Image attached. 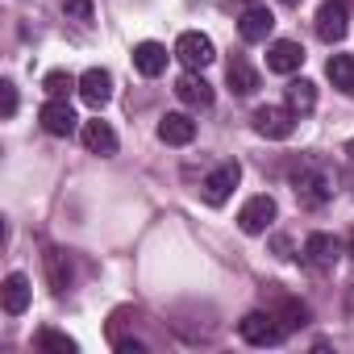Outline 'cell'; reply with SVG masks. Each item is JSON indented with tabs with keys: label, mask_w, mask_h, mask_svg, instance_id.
<instances>
[{
	"label": "cell",
	"mask_w": 354,
	"mask_h": 354,
	"mask_svg": "<svg viewBox=\"0 0 354 354\" xmlns=\"http://www.w3.org/2000/svg\"><path fill=\"white\" fill-rule=\"evenodd\" d=\"M292 192L304 209H321L329 196H333V175L317 162V158H304L296 171H292Z\"/></svg>",
	"instance_id": "1"
},
{
	"label": "cell",
	"mask_w": 354,
	"mask_h": 354,
	"mask_svg": "<svg viewBox=\"0 0 354 354\" xmlns=\"http://www.w3.org/2000/svg\"><path fill=\"white\" fill-rule=\"evenodd\" d=\"M238 333H242V342H250V346H279V342L288 337V329L279 325V317H275L271 308L246 313V317L238 321Z\"/></svg>",
	"instance_id": "2"
},
{
	"label": "cell",
	"mask_w": 354,
	"mask_h": 354,
	"mask_svg": "<svg viewBox=\"0 0 354 354\" xmlns=\"http://www.w3.org/2000/svg\"><path fill=\"white\" fill-rule=\"evenodd\" d=\"M250 121H254V133H263L271 142H283V138L296 133V113L288 104H259L250 113Z\"/></svg>",
	"instance_id": "3"
},
{
	"label": "cell",
	"mask_w": 354,
	"mask_h": 354,
	"mask_svg": "<svg viewBox=\"0 0 354 354\" xmlns=\"http://www.w3.org/2000/svg\"><path fill=\"white\" fill-rule=\"evenodd\" d=\"M175 59H180L188 71H205V67L217 59V46H213V38H209V34L188 30V34L175 38Z\"/></svg>",
	"instance_id": "4"
},
{
	"label": "cell",
	"mask_w": 354,
	"mask_h": 354,
	"mask_svg": "<svg viewBox=\"0 0 354 354\" xmlns=\"http://www.w3.org/2000/svg\"><path fill=\"white\" fill-rule=\"evenodd\" d=\"M238 180H242V167L230 158V162H221V167H213L209 175H205V184H201V196L213 205V209H221L230 196H234V188H238Z\"/></svg>",
	"instance_id": "5"
},
{
	"label": "cell",
	"mask_w": 354,
	"mask_h": 354,
	"mask_svg": "<svg viewBox=\"0 0 354 354\" xmlns=\"http://www.w3.org/2000/svg\"><path fill=\"white\" fill-rule=\"evenodd\" d=\"M271 221H275V201L267 196V192H259V196H250L242 209H238V230L242 234H267L271 230Z\"/></svg>",
	"instance_id": "6"
},
{
	"label": "cell",
	"mask_w": 354,
	"mask_h": 354,
	"mask_svg": "<svg viewBox=\"0 0 354 354\" xmlns=\"http://www.w3.org/2000/svg\"><path fill=\"white\" fill-rule=\"evenodd\" d=\"M38 121H42V129H46L50 138H71V133H75V125H80L75 109H71L67 100H59V96H50V100L42 104Z\"/></svg>",
	"instance_id": "7"
},
{
	"label": "cell",
	"mask_w": 354,
	"mask_h": 354,
	"mask_svg": "<svg viewBox=\"0 0 354 354\" xmlns=\"http://www.w3.org/2000/svg\"><path fill=\"white\" fill-rule=\"evenodd\" d=\"M342 259V242L333 238V234H308L304 238V263L313 267V271H333V263Z\"/></svg>",
	"instance_id": "8"
},
{
	"label": "cell",
	"mask_w": 354,
	"mask_h": 354,
	"mask_svg": "<svg viewBox=\"0 0 354 354\" xmlns=\"http://www.w3.org/2000/svg\"><path fill=\"white\" fill-rule=\"evenodd\" d=\"M346 30H350V13H346V5H342V0H325V5L317 9V38L333 46V42L346 38Z\"/></svg>",
	"instance_id": "9"
},
{
	"label": "cell",
	"mask_w": 354,
	"mask_h": 354,
	"mask_svg": "<svg viewBox=\"0 0 354 354\" xmlns=\"http://www.w3.org/2000/svg\"><path fill=\"white\" fill-rule=\"evenodd\" d=\"M80 96H84V104H92V109H104V104L113 100V75H109L104 67H92V71H84V75H80Z\"/></svg>",
	"instance_id": "10"
},
{
	"label": "cell",
	"mask_w": 354,
	"mask_h": 354,
	"mask_svg": "<svg viewBox=\"0 0 354 354\" xmlns=\"http://www.w3.org/2000/svg\"><path fill=\"white\" fill-rule=\"evenodd\" d=\"M175 96H180L184 104H192V109H209L213 104V84L201 71H184L180 80H175Z\"/></svg>",
	"instance_id": "11"
},
{
	"label": "cell",
	"mask_w": 354,
	"mask_h": 354,
	"mask_svg": "<svg viewBox=\"0 0 354 354\" xmlns=\"http://www.w3.org/2000/svg\"><path fill=\"white\" fill-rule=\"evenodd\" d=\"M271 30H275V17H271V9H267V5H250V9L242 13V21H238L242 42H267V38H271Z\"/></svg>",
	"instance_id": "12"
},
{
	"label": "cell",
	"mask_w": 354,
	"mask_h": 354,
	"mask_svg": "<svg viewBox=\"0 0 354 354\" xmlns=\"http://www.w3.org/2000/svg\"><path fill=\"white\" fill-rule=\"evenodd\" d=\"M300 63H304V46H300V42L279 38V42L267 46V67H271L275 75H292V71H300Z\"/></svg>",
	"instance_id": "13"
},
{
	"label": "cell",
	"mask_w": 354,
	"mask_h": 354,
	"mask_svg": "<svg viewBox=\"0 0 354 354\" xmlns=\"http://www.w3.org/2000/svg\"><path fill=\"white\" fill-rule=\"evenodd\" d=\"M167 46L162 42H138L133 46V67H138V75H146V80H154V75H162L167 71Z\"/></svg>",
	"instance_id": "14"
},
{
	"label": "cell",
	"mask_w": 354,
	"mask_h": 354,
	"mask_svg": "<svg viewBox=\"0 0 354 354\" xmlns=\"http://www.w3.org/2000/svg\"><path fill=\"white\" fill-rule=\"evenodd\" d=\"M225 84H230L234 96H254V92H259V71H254L242 55H234V59L225 63Z\"/></svg>",
	"instance_id": "15"
},
{
	"label": "cell",
	"mask_w": 354,
	"mask_h": 354,
	"mask_svg": "<svg viewBox=\"0 0 354 354\" xmlns=\"http://www.w3.org/2000/svg\"><path fill=\"white\" fill-rule=\"evenodd\" d=\"M80 138H84V146L92 150V154H100V158H109V154H117V133H113V125L109 121H84V129H80Z\"/></svg>",
	"instance_id": "16"
},
{
	"label": "cell",
	"mask_w": 354,
	"mask_h": 354,
	"mask_svg": "<svg viewBox=\"0 0 354 354\" xmlns=\"http://www.w3.org/2000/svg\"><path fill=\"white\" fill-rule=\"evenodd\" d=\"M158 138H162L167 146H188V142L196 138V121H192L188 113H167V117L158 121Z\"/></svg>",
	"instance_id": "17"
},
{
	"label": "cell",
	"mask_w": 354,
	"mask_h": 354,
	"mask_svg": "<svg viewBox=\"0 0 354 354\" xmlns=\"http://www.w3.org/2000/svg\"><path fill=\"white\" fill-rule=\"evenodd\" d=\"M30 308V279L21 271H9L5 275V313L9 317H21Z\"/></svg>",
	"instance_id": "18"
},
{
	"label": "cell",
	"mask_w": 354,
	"mask_h": 354,
	"mask_svg": "<svg viewBox=\"0 0 354 354\" xmlns=\"http://www.w3.org/2000/svg\"><path fill=\"white\" fill-rule=\"evenodd\" d=\"M46 279H50L55 296H63L71 288V259H67V250H46Z\"/></svg>",
	"instance_id": "19"
},
{
	"label": "cell",
	"mask_w": 354,
	"mask_h": 354,
	"mask_svg": "<svg viewBox=\"0 0 354 354\" xmlns=\"http://www.w3.org/2000/svg\"><path fill=\"white\" fill-rule=\"evenodd\" d=\"M325 75H329V84H333L337 92L354 96V55H333V59L325 63Z\"/></svg>",
	"instance_id": "20"
},
{
	"label": "cell",
	"mask_w": 354,
	"mask_h": 354,
	"mask_svg": "<svg viewBox=\"0 0 354 354\" xmlns=\"http://www.w3.org/2000/svg\"><path fill=\"white\" fill-rule=\"evenodd\" d=\"M283 96H288V109H292L296 117H304V113L317 109V84H308V80H292Z\"/></svg>",
	"instance_id": "21"
},
{
	"label": "cell",
	"mask_w": 354,
	"mask_h": 354,
	"mask_svg": "<svg viewBox=\"0 0 354 354\" xmlns=\"http://www.w3.org/2000/svg\"><path fill=\"white\" fill-rule=\"evenodd\" d=\"M271 313L279 317V325H283V329H300V325L308 321V308H304L300 300H292V296H283V292H279V304H275Z\"/></svg>",
	"instance_id": "22"
},
{
	"label": "cell",
	"mask_w": 354,
	"mask_h": 354,
	"mask_svg": "<svg viewBox=\"0 0 354 354\" xmlns=\"http://www.w3.org/2000/svg\"><path fill=\"white\" fill-rule=\"evenodd\" d=\"M34 346H38V350H46V354H75V350H80L67 333H55V329H38Z\"/></svg>",
	"instance_id": "23"
},
{
	"label": "cell",
	"mask_w": 354,
	"mask_h": 354,
	"mask_svg": "<svg viewBox=\"0 0 354 354\" xmlns=\"http://www.w3.org/2000/svg\"><path fill=\"white\" fill-rule=\"evenodd\" d=\"M42 88H46V96H59V100H67V92H71V88H80V80H75L71 71H46Z\"/></svg>",
	"instance_id": "24"
},
{
	"label": "cell",
	"mask_w": 354,
	"mask_h": 354,
	"mask_svg": "<svg viewBox=\"0 0 354 354\" xmlns=\"http://www.w3.org/2000/svg\"><path fill=\"white\" fill-rule=\"evenodd\" d=\"M0 113H5V117H13V113H17V88H13V80L0 84Z\"/></svg>",
	"instance_id": "25"
},
{
	"label": "cell",
	"mask_w": 354,
	"mask_h": 354,
	"mask_svg": "<svg viewBox=\"0 0 354 354\" xmlns=\"http://www.w3.org/2000/svg\"><path fill=\"white\" fill-rule=\"evenodd\" d=\"M63 13L75 21H92V0H63Z\"/></svg>",
	"instance_id": "26"
},
{
	"label": "cell",
	"mask_w": 354,
	"mask_h": 354,
	"mask_svg": "<svg viewBox=\"0 0 354 354\" xmlns=\"http://www.w3.org/2000/svg\"><path fill=\"white\" fill-rule=\"evenodd\" d=\"M117 350H121V354H146V346L133 342V337H117Z\"/></svg>",
	"instance_id": "27"
},
{
	"label": "cell",
	"mask_w": 354,
	"mask_h": 354,
	"mask_svg": "<svg viewBox=\"0 0 354 354\" xmlns=\"http://www.w3.org/2000/svg\"><path fill=\"white\" fill-rule=\"evenodd\" d=\"M346 154H350V162H354V138H350V142H346Z\"/></svg>",
	"instance_id": "28"
},
{
	"label": "cell",
	"mask_w": 354,
	"mask_h": 354,
	"mask_svg": "<svg viewBox=\"0 0 354 354\" xmlns=\"http://www.w3.org/2000/svg\"><path fill=\"white\" fill-rule=\"evenodd\" d=\"M279 5H288V9H296V5H300V0H279Z\"/></svg>",
	"instance_id": "29"
},
{
	"label": "cell",
	"mask_w": 354,
	"mask_h": 354,
	"mask_svg": "<svg viewBox=\"0 0 354 354\" xmlns=\"http://www.w3.org/2000/svg\"><path fill=\"white\" fill-rule=\"evenodd\" d=\"M350 263H354V234H350Z\"/></svg>",
	"instance_id": "30"
},
{
	"label": "cell",
	"mask_w": 354,
	"mask_h": 354,
	"mask_svg": "<svg viewBox=\"0 0 354 354\" xmlns=\"http://www.w3.org/2000/svg\"><path fill=\"white\" fill-rule=\"evenodd\" d=\"M250 5H254V0H250Z\"/></svg>",
	"instance_id": "31"
}]
</instances>
